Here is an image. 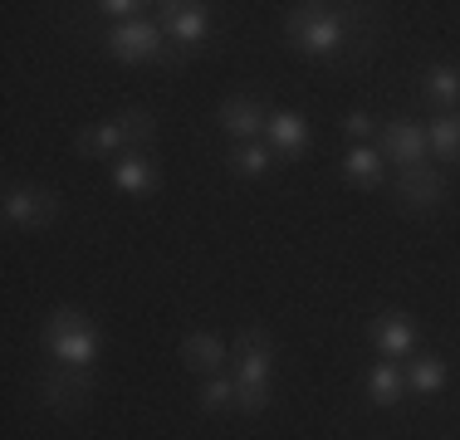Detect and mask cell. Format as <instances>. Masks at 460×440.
<instances>
[{
	"label": "cell",
	"instance_id": "6",
	"mask_svg": "<svg viewBox=\"0 0 460 440\" xmlns=\"http://www.w3.org/2000/svg\"><path fill=\"white\" fill-rule=\"evenodd\" d=\"M377 152L392 167H426V157H431L426 123H416V118H392V123H382V147Z\"/></svg>",
	"mask_w": 460,
	"mask_h": 440
},
{
	"label": "cell",
	"instance_id": "4",
	"mask_svg": "<svg viewBox=\"0 0 460 440\" xmlns=\"http://www.w3.org/2000/svg\"><path fill=\"white\" fill-rule=\"evenodd\" d=\"M152 10H157V30L172 35L177 49H186V54L201 49L206 30H211V5H201V0H162Z\"/></svg>",
	"mask_w": 460,
	"mask_h": 440
},
{
	"label": "cell",
	"instance_id": "16",
	"mask_svg": "<svg viewBox=\"0 0 460 440\" xmlns=\"http://www.w3.org/2000/svg\"><path fill=\"white\" fill-rule=\"evenodd\" d=\"M426 142L436 162H460V113H436L426 123Z\"/></svg>",
	"mask_w": 460,
	"mask_h": 440
},
{
	"label": "cell",
	"instance_id": "12",
	"mask_svg": "<svg viewBox=\"0 0 460 440\" xmlns=\"http://www.w3.org/2000/svg\"><path fill=\"white\" fill-rule=\"evenodd\" d=\"M113 186L128 196H152L162 186V167L152 152H123V157L113 162Z\"/></svg>",
	"mask_w": 460,
	"mask_h": 440
},
{
	"label": "cell",
	"instance_id": "10",
	"mask_svg": "<svg viewBox=\"0 0 460 440\" xmlns=\"http://www.w3.org/2000/svg\"><path fill=\"white\" fill-rule=\"evenodd\" d=\"M446 172L441 167H402L397 172V201L407 211H436L446 201Z\"/></svg>",
	"mask_w": 460,
	"mask_h": 440
},
{
	"label": "cell",
	"instance_id": "7",
	"mask_svg": "<svg viewBox=\"0 0 460 440\" xmlns=\"http://www.w3.org/2000/svg\"><path fill=\"white\" fill-rule=\"evenodd\" d=\"M5 220L20 230H45L59 220V196L49 186H10L5 191Z\"/></svg>",
	"mask_w": 460,
	"mask_h": 440
},
{
	"label": "cell",
	"instance_id": "9",
	"mask_svg": "<svg viewBox=\"0 0 460 440\" xmlns=\"http://www.w3.org/2000/svg\"><path fill=\"white\" fill-rule=\"evenodd\" d=\"M367 338L387 362L392 357H411L416 352V318L402 313V308H382V313L367 323Z\"/></svg>",
	"mask_w": 460,
	"mask_h": 440
},
{
	"label": "cell",
	"instance_id": "21",
	"mask_svg": "<svg viewBox=\"0 0 460 440\" xmlns=\"http://www.w3.org/2000/svg\"><path fill=\"white\" fill-rule=\"evenodd\" d=\"M118 123L128 132V152H147L152 142H157V118H152V108H123L118 113Z\"/></svg>",
	"mask_w": 460,
	"mask_h": 440
},
{
	"label": "cell",
	"instance_id": "17",
	"mask_svg": "<svg viewBox=\"0 0 460 440\" xmlns=\"http://www.w3.org/2000/svg\"><path fill=\"white\" fill-rule=\"evenodd\" d=\"M367 396L377 406H397L402 396H407V372H402L397 362H377V367L367 372Z\"/></svg>",
	"mask_w": 460,
	"mask_h": 440
},
{
	"label": "cell",
	"instance_id": "3",
	"mask_svg": "<svg viewBox=\"0 0 460 440\" xmlns=\"http://www.w3.org/2000/svg\"><path fill=\"white\" fill-rule=\"evenodd\" d=\"M35 392L49 411L59 416H74L93 401V372L89 367H69V362H45L35 377Z\"/></svg>",
	"mask_w": 460,
	"mask_h": 440
},
{
	"label": "cell",
	"instance_id": "13",
	"mask_svg": "<svg viewBox=\"0 0 460 440\" xmlns=\"http://www.w3.org/2000/svg\"><path fill=\"white\" fill-rule=\"evenodd\" d=\"M177 352H181V367L186 372H201V377H221L226 357H230V348L216 333H186Z\"/></svg>",
	"mask_w": 460,
	"mask_h": 440
},
{
	"label": "cell",
	"instance_id": "19",
	"mask_svg": "<svg viewBox=\"0 0 460 440\" xmlns=\"http://www.w3.org/2000/svg\"><path fill=\"white\" fill-rule=\"evenodd\" d=\"M226 167L235 172V176H270V172L279 167V157L265 147V142H240V147L226 157Z\"/></svg>",
	"mask_w": 460,
	"mask_h": 440
},
{
	"label": "cell",
	"instance_id": "22",
	"mask_svg": "<svg viewBox=\"0 0 460 440\" xmlns=\"http://www.w3.org/2000/svg\"><path fill=\"white\" fill-rule=\"evenodd\" d=\"M201 411H211V416H221V411H235V377H206V387H201Z\"/></svg>",
	"mask_w": 460,
	"mask_h": 440
},
{
	"label": "cell",
	"instance_id": "24",
	"mask_svg": "<svg viewBox=\"0 0 460 440\" xmlns=\"http://www.w3.org/2000/svg\"><path fill=\"white\" fill-rule=\"evenodd\" d=\"M377 128H382V123H377L372 113H363V108H353V113H343V132H348V137H358V142H363V137H372Z\"/></svg>",
	"mask_w": 460,
	"mask_h": 440
},
{
	"label": "cell",
	"instance_id": "14",
	"mask_svg": "<svg viewBox=\"0 0 460 440\" xmlns=\"http://www.w3.org/2000/svg\"><path fill=\"white\" fill-rule=\"evenodd\" d=\"M421 98L441 113H460V69L456 64H431L421 74Z\"/></svg>",
	"mask_w": 460,
	"mask_h": 440
},
{
	"label": "cell",
	"instance_id": "11",
	"mask_svg": "<svg viewBox=\"0 0 460 440\" xmlns=\"http://www.w3.org/2000/svg\"><path fill=\"white\" fill-rule=\"evenodd\" d=\"M265 147L275 152L279 162H294V157H304V152H309V118H304V113H289V108H279V113H270Z\"/></svg>",
	"mask_w": 460,
	"mask_h": 440
},
{
	"label": "cell",
	"instance_id": "20",
	"mask_svg": "<svg viewBox=\"0 0 460 440\" xmlns=\"http://www.w3.org/2000/svg\"><path fill=\"white\" fill-rule=\"evenodd\" d=\"M446 387V362L436 357V352H421V357H411V367H407V392L416 396H436Z\"/></svg>",
	"mask_w": 460,
	"mask_h": 440
},
{
	"label": "cell",
	"instance_id": "1",
	"mask_svg": "<svg viewBox=\"0 0 460 440\" xmlns=\"http://www.w3.org/2000/svg\"><path fill=\"white\" fill-rule=\"evenodd\" d=\"M382 15L367 5H289L284 10V40L309 59H333L353 49L367 54L377 44Z\"/></svg>",
	"mask_w": 460,
	"mask_h": 440
},
{
	"label": "cell",
	"instance_id": "23",
	"mask_svg": "<svg viewBox=\"0 0 460 440\" xmlns=\"http://www.w3.org/2000/svg\"><path fill=\"white\" fill-rule=\"evenodd\" d=\"M98 15H108V20H118V25H128V20H142L137 10H147L142 0H103V5H93Z\"/></svg>",
	"mask_w": 460,
	"mask_h": 440
},
{
	"label": "cell",
	"instance_id": "15",
	"mask_svg": "<svg viewBox=\"0 0 460 440\" xmlns=\"http://www.w3.org/2000/svg\"><path fill=\"white\" fill-rule=\"evenodd\" d=\"M128 147V132H123V123H118V118H108V123H89L79 132V137H74V152H79V157H113V152H123Z\"/></svg>",
	"mask_w": 460,
	"mask_h": 440
},
{
	"label": "cell",
	"instance_id": "18",
	"mask_svg": "<svg viewBox=\"0 0 460 440\" xmlns=\"http://www.w3.org/2000/svg\"><path fill=\"white\" fill-rule=\"evenodd\" d=\"M343 176L353 186H367V191H372V186H382V176H387V167H382V152L358 142V147L343 157Z\"/></svg>",
	"mask_w": 460,
	"mask_h": 440
},
{
	"label": "cell",
	"instance_id": "8",
	"mask_svg": "<svg viewBox=\"0 0 460 440\" xmlns=\"http://www.w3.org/2000/svg\"><path fill=\"white\" fill-rule=\"evenodd\" d=\"M216 123H221V132L235 142H260L270 128V113H265V103H255L250 93H230L226 103L216 108Z\"/></svg>",
	"mask_w": 460,
	"mask_h": 440
},
{
	"label": "cell",
	"instance_id": "5",
	"mask_svg": "<svg viewBox=\"0 0 460 440\" xmlns=\"http://www.w3.org/2000/svg\"><path fill=\"white\" fill-rule=\"evenodd\" d=\"M103 49L113 54L118 64H162V30H157V20H128V25H113L103 35Z\"/></svg>",
	"mask_w": 460,
	"mask_h": 440
},
{
	"label": "cell",
	"instance_id": "2",
	"mask_svg": "<svg viewBox=\"0 0 460 440\" xmlns=\"http://www.w3.org/2000/svg\"><path fill=\"white\" fill-rule=\"evenodd\" d=\"M45 348L54 362H69V367H89L98 357V348H103V338H98V328L89 323V313L74 304H59L54 313L45 318Z\"/></svg>",
	"mask_w": 460,
	"mask_h": 440
}]
</instances>
